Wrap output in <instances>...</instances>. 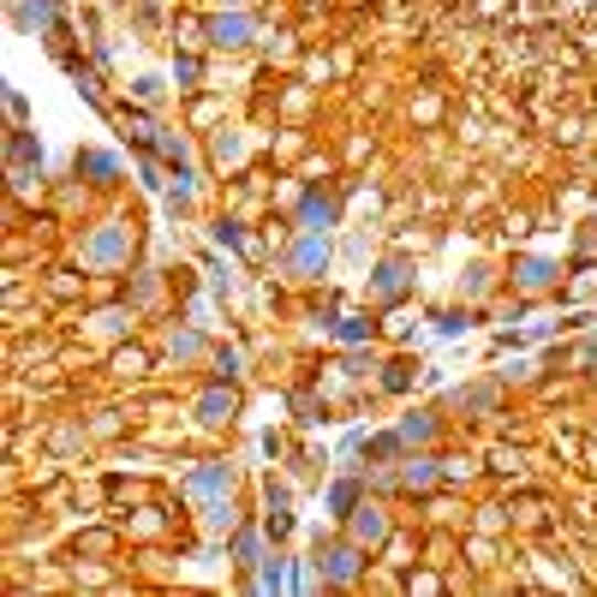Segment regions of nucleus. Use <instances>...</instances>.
<instances>
[{"instance_id":"a211bd4d","label":"nucleus","mask_w":597,"mask_h":597,"mask_svg":"<svg viewBox=\"0 0 597 597\" xmlns=\"http://www.w3.org/2000/svg\"><path fill=\"white\" fill-rule=\"evenodd\" d=\"M215 245H227V252H252V239L239 233V222H222V227H215Z\"/></svg>"},{"instance_id":"f257e3e1","label":"nucleus","mask_w":597,"mask_h":597,"mask_svg":"<svg viewBox=\"0 0 597 597\" xmlns=\"http://www.w3.org/2000/svg\"><path fill=\"white\" fill-rule=\"evenodd\" d=\"M359 567H365V544H359V537H334V544L317 550V574H323L329 586H353Z\"/></svg>"},{"instance_id":"bb28decb","label":"nucleus","mask_w":597,"mask_h":597,"mask_svg":"<svg viewBox=\"0 0 597 597\" xmlns=\"http://www.w3.org/2000/svg\"><path fill=\"white\" fill-rule=\"evenodd\" d=\"M215 7H252V0H215Z\"/></svg>"},{"instance_id":"423d86ee","label":"nucleus","mask_w":597,"mask_h":597,"mask_svg":"<svg viewBox=\"0 0 597 597\" xmlns=\"http://www.w3.org/2000/svg\"><path fill=\"white\" fill-rule=\"evenodd\" d=\"M334 215H341V203H334V192H323V185H311V192L299 198V227L329 233V227H334Z\"/></svg>"},{"instance_id":"6ab92c4d","label":"nucleus","mask_w":597,"mask_h":597,"mask_svg":"<svg viewBox=\"0 0 597 597\" xmlns=\"http://www.w3.org/2000/svg\"><path fill=\"white\" fill-rule=\"evenodd\" d=\"M257 544H264V537H257L252 526H245L239 537H233V556H239V562H257Z\"/></svg>"},{"instance_id":"f8f14e48","label":"nucleus","mask_w":597,"mask_h":597,"mask_svg":"<svg viewBox=\"0 0 597 597\" xmlns=\"http://www.w3.org/2000/svg\"><path fill=\"white\" fill-rule=\"evenodd\" d=\"M19 24H31V31H54V24H61V7H54V0H24Z\"/></svg>"},{"instance_id":"9d476101","label":"nucleus","mask_w":597,"mask_h":597,"mask_svg":"<svg viewBox=\"0 0 597 597\" xmlns=\"http://www.w3.org/2000/svg\"><path fill=\"white\" fill-rule=\"evenodd\" d=\"M520 287H526V294H544L550 281H556V264H544V257H520Z\"/></svg>"},{"instance_id":"393cba45","label":"nucleus","mask_w":597,"mask_h":597,"mask_svg":"<svg viewBox=\"0 0 597 597\" xmlns=\"http://www.w3.org/2000/svg\"><path fill=\"white\" fill-rule=\"evenodd\" d=\"M239 150H245V143H239V138H227V132H222V138H215V156H222V162H233V156H239Z\"/></svg>"},{"instance_id":"a878e982","label":"nucleus","mask_w":597,"mask_h":597,"mask_svg":"<svg viewBox=\"0 0 597 597\" xmlns=\"http://www.w3.org/2000/svg\"><path fill=\"white\" fill-rule=\"evenodd\" d=\"M215 371H222V383H227V376H239V353H215Z\"/></svg>"},{"instance_id":"2eb2a0df","label":"nucleus","mask_w":597,"mask_h":597,"mask_svg":"<svg viewBox=\"0 0 597 597\" xmlns=\"http://www.w3.org/2000/svg\"><path fill=\"white\" fill-rule=\"evenodd\" d=\"M353 508H359V484H353V478H341V484L329 490V514H341V520H347Z\"/></svg>"},{"instance_id":"f3484780","label":"nucleus","mask_w":597,"mask_h":597,"mask_svg":"<svg viewBox=\"0 0 597 597\" xmlns=\"http://www.w3.org/2000/svg\"><path fill=\"white\" fill-rule=\"evenodd\" d=\"M12 162H19V173L31 168V162H42V150L31 143V132H12Z\"/></svg>"},{"instance_id":"4be33fe9","label":"nucleus","mask_w":597,"mask_h":597,"mask_svg":"<svg viewBox=\"0 0 597 597\" xmlns=\"http://www.w3.org/2000/svg\"><path fill=\"white\" fill-rule=\"evenodd\" d=\"M334 334H341V341H365L371 323H365V317H341V329H334Z\"/></svg>"},{"instance_id":"412c9836","label":"nucleus","mask_w":597,"mask_h":597,"mask_svg":"<svg viewBox=\"0 0 597 597\" xmlns=\"http://www.w3.org/2000/svg\"><path fill=\"white\" fill-rule=\"evenodd\" d=\"M233 526V502L222 497V502H210V532H227Z\"/></svg>"},{"instance_id":"aec40b11","label":"nucleus","mask_w":597,"mask_h":597,"mask_svg":"<svg viewBox=\"0 0 597 597\" xmlns=\"http://www.w3.org/2000/svg\"><path fill=\"white\" fill-rule=\"evenodd\" d=\"M198 72H203V66H198V54H180V61H173V78H180L185 90L198 84Z\"/></svg>"},{"instance_id":"6e6552de","label":"nucleus","mask_w":597,"mask_h":597,"mask_svg":"<svg viewBox=\"0 0 597 597\" xmlns=\"http://www.w3.org/2000/svg\"><path fill=\"white\" fill-rule=\"evenodd\" d=\"M78 173H84V180H96V185H108V180H120V173H126V162L114 150H78Z\"/></svg>"},{"instance_id":"7ed1b4c3","label":"nucleus","mask_w":597,"mask_h":597,"mask_svg":"<svg viewBox=\"0 0 597 597\" xmlns=\"http://www.w3.org/2000/svg\"><path fill=\"white\" fill-rule=\"evenodd\" d=\"M203 36H210V49H245V42L257 36V24H252L245 7H222V12L203 19Z\"/></svg>"},{"instance_id":"20e7f679","label":"nucleus","mask_w":597,"mask_h":597,"mask_svg":"<svg viewBox=\"0 0 597 597\" xmlns=\"http://www.w3.org/2000/svg\"><path fill=\"white\" fill-rule=\"evenodd\" d=\"M323 269H329V233H317V227H299L294 252H287V275H299V281H317Z\"/></svg>"},{"instance_id":"5701e85b","label":"nucleus","mask_w":597,"mask_h":597,"mask_svg":"<svg viewBox=\"0 0 597 597\" xmlns=\"http://www.w3.org/2000/svg\"><path fill=\"white\" fill-rule=\"evenodd\" d=\"M198 353H203L198 334H173V359H198Z\"/></svg>"},{"instance_id":"9b49d317","label":"nucleus","mask_w":597,"mask_h":597,"mask_svg":"<svg viewBox=\"0 0 597 597\" xmlns=\"http://www.w3.org/2000/svg\"><path fill=\"white\" fill-rule=\"evenodd\" d=\"M198 418L203 425H227L233 418V388H210V395L198 401Z\"/></svg>"},{"instance_id":"39448f33","label":"nucleus","mask_w":597,"mask_h":597,"mask_svg":"<svg viewBox=\"0 0 597 597\" xmlns=\"http://www.w3.org/2000/svg\"><path fill=\"white\" fill-rule=\"evenodd\" d=\"M347 537H359L365 550H376V544H388V514L376 502H359L353 514H347Z\"/></svg>"},{"instance_id":"4468645a","label":"nucleus","mask_w":597,"mask_h":597,"mask_svg":"<svg viewBox=\"0 0 597 597\" xmlns=\"http://www.w3.org/2000/svg\"><path fill=\"white\" fill-rule=\"evenodd\" d=\"M436 478H443V472H436V460H406V472H401V484H406V490H430V484H436Z\"/></svg>"},{"instance_id":"b1692460","label":"nucleus","mask_w":597,"mask_h":597,"mask_svg":"<svg viewBox=\"0 0 597 597\" xmlns=\"http://www.w3.org/2000/svg\"><path fill=\"white\" fill-rule=\"evenodd\" d=\"M138 185H143V192H162V173H156V162H138Z\"/></svg>"},{"instance_id":"dca6fc26","label":"nucleus","mask_w":597,"mask_h":597,"mask_svg":"<svg viewBox=\"0 0 597 597\" xmlns=\"http://www.w3.org/2000/svg\"><path fill=\"white\" fill-rule=\"evenodd\" d=\"M430 436H436V418H430V413H418V418H406V425H401V443H406V448H413V443H430Z\"/></svg>"},{"instance_id":"0eeeda50","label":"nucleus","mask_w":597,"mask_h":597,"mask_svg":"<svg viewBox=\"0 0 597 597\" xmlns=\"http://www.w3.org/2000/svg\"><path fill=\"white\" fill-rule=\"evenodd\" d=\"M185 490H192V497H203V502H222L227 490H233V466H222V460L198 466V472L185 478Z\"/></svg>"},{"instance_id":"1a4fd4ad","label":"nucleus","mask_w":597,"mask_h":597,"mask_svg":"<svg viewBox=\"0 0 597 597\" xmlns=\"http://www.w3.org/2000/svg\"><path fill=\"white\" fill-rule=\"evenodd\" d=\"M401 294H406V264H395V257H388V264L371 275V299H376V305H395Z\"/></svg>"},{"instance_id":"f03ea898","label":"nucleus","mask_w":597,"mask_h":597,"mask_svg":"<svg viewBox=\"0 0 597 597\" xmlns=\"http://www.w3.org/2000/svg\"><path fill=\"white\" fill-rule=\"evenodd\" d=\"M132 257V227H120V222H102L90 239H84V264H96V269H114V264H126Z\"/></svg>"},{"instance_id":"ddd939ff","label":"nucleus","mask_w":597,"mask_h":597,"mask_svg":"<svg viewBox=\"0 0 597 597\" xmlns=\"http://www.w3.org/2000/svg\"><path fill=\"white\" fill-rule=\"evenodd\" d=\"M294 532V502H287V490L269 484V537H287Z\"/></svg>"}]
</instances>
